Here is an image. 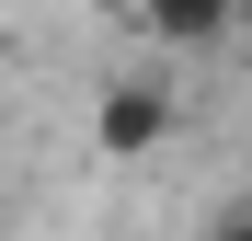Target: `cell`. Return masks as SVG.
Here are the masks:
<instances>
[{
  "mask_svg": "<svg viewBox=\"0 0 252 241\" xmlns=\"http://www.w3.org/2000/svg\"><path fill=\"white\" fill-rule=\"evenodd\" d=\"M160 138H172V92H160V80H103V103H92V149H103V161H149Z\"/></svg>",
  "mask_w": 252,
  "mask_h": 241,
  "instance_id": "1",
  "label": "cell"
},
{
  "mask_svg": "<svg viewBox=\"0 0 252 241\" xmlns=\"http://www.w3.org/2000/svg\"><path fill=\"white\" fill-rule=\"evenodd\" d=\"M149 34H172V46H218V34L241 23V0H138Z\"/></svg>",
  "mask_w": 252,
  "mask_h": 241,
  "instance_id": "2",
  "label": "cell"
}]
</instances>
